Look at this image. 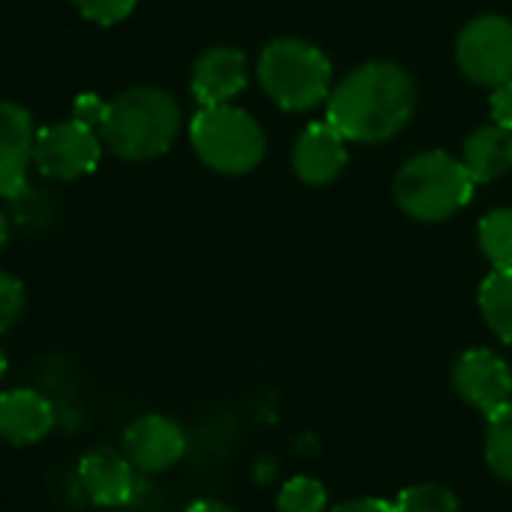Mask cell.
<instances>
[{
    "instance_id": "6da1fadb",
    "label": "cell",
    "mask_w": 512,
    "mask_h": 512,
    "mask_svg": "<svg viewBox=\"0 0 512 512\" xmlns=\"http://www.w3.org/2000/svg\"><path fill=\"white\" fill-rule=\"evenodd\" d=\"M416 112V82L395 61H368L350 70L326 100V121L347 142L380 145L395 139Z\"/></svg>"
},
{
    "instance_id": "7a4b0ae2",
    "label": "cell",
    "mask_w": 512,
    "mask_h": 512,
    "mask_svg": "<svg viewBox=\"0 0 512 512\" xmlns=\"http://www.w3.org/2000/svg\"><path fill=\"white\" fill-rule=\"evenodd\" d=\"M181 133L178 100L160 88L142 85L109 100L100 136L115 157L127 163H148L172 148Z\"/></svg>"
},
{
    "instance_id": "3957f363",
    "label": "cell",
    "mask_w": 512,
    "mask_h": 512,
    "mask_svg": "<svg viewBox=\"0 0 512 512\" xmlns=\"http://www.w3.org/2000/svg\"><path fill=\"white\" fill-rule=\"evenodd\" d=\"M473 190L476 181L467 172L464 160L440 148L404 160L392 181V196L398 208L422 223L449 220L473 199Z\"/></svg>"
},
{
    "instance_id": "277c9868",
    "label": "cell",
    "mask_w": 512,
    "mask_h": 512,
    "mask_svg": "<svg viewBox=\"0 0 512 512\" xmlns=\"http://www.w3.org/2000/svg\"><path fill=\"white\" fill-rule=\"evenodd\" d=\"M332 76L326 52L296 37L272 40L256 61V79L284 112H311L323 106L335 88Z\"/></svg>"
},
{
    "instance_id": "5b68a950",
    "label": "cell",
    "mask_w": 512,
    "mask_h": 512,
    "mask_svg": "<svg viewBox=\"0 0 512 512\" xmlns=\"http://www.w3.org/2000/svg\"><path fill=\"white\" fill-rule=\"evenodd\" d=\"M190 142L196 157L220 175H247L266 157L263 124L232 103L202 106L190 118Z\"/></svg>"
},
{
    "instance_id": "8992f818",
    "label": "cell",
    "mask_w": 512,
    "mask_h": 512,
    "mask_svg": "<svg viewBox=\"0 0 512 512\" xmlns=\"http://www.w3.org/2000/svg\"><path fill=\"white\" fill-rule=\"evenodd\" d=\"M455 64L464 79L482 88L512 82V22L497 13L467 22L455 40Z\"/></svg>"
},
{
    "instance_id": "52a82bcc",
    "label": "cell",
    "mask_w": 512,
    "mask_h": 512,
    "mask_svg": "<svg viewBox=\"0 0 512 512\" xmlns=\"http://www.w3.org/2000/svg\"><path fill=\"white\" fill-rule=\"evenodd\" d=\"M103 136L91 124H82L76 118L49 124L37 130L34 145V166L55 181H76L82 175H91L103 160Z\"/></svg>"
},
{
    "instance_id": "ba28073f",
    "label": "cell",
    "mask_w": 512,
    "mask_h": 512,
    "mask_svg": "<svg viewBox=\"0 0 512 512\" xmlns=\"http://www.w3.org/2000/svg\"><path fill=\"white\" fill-rule=\"evenodd\" d=\"M452 386L461 401H467L488 419L512 398V371L494 350L473 347L458 356L452 368Z\"/></svg>"
},
{
    "instance_id": "9c48e42d",
    "label": "cell",
    "mask_w": 512,
    "mask_h": 512,
    "mask_svg": "<svg viewBox=\"0 0 512 512\" xmlns=\"http://www.w3.org/2000/svg\"><path fill=\"white\" fill-rule=\"evenodd\" d=\"M37 127L25 106L0 100V196L16 199L28 190Z\"/></svg>"
},
{
    "instance_id": "30bf717a",
    "label": "cell",
    "mask_w": 512,
    "mask_h": 512,
    "mask_svg": "<svg viewBox=\"0 0 512 512\" xmlns=\"http://www.w3.org/2000/svg\"><path fill=\"white\" fill-rule=\"evenodd\" d=\"M184 452H187L184 428L163 413L139 416L124 431V455L133 461L139 473H163L175 467L184 458Z\"/></svg>"
},
{
    "instance_id": "8fae6325",
    "label": "cell",
    "mask_w": 512,
    "mask_h": 512,
    "mask_svg": "<svg viewBox=\"0 0 512 512\" xmlns=\"http://www.w3.org/2000/svg\"><path fill=\"white\" fill-rule=\"evenodd\" d=\"M347 145L350 142L329 121L308 124L299 133L296 145H293V172H296V178L311 184V187L332 184L347 169V160H350Z\"/></svg>"
},
{
    "instance_id": "7c38bea8",
    "label": "cell",
    "mask_w": 512,
    "mask_h": 512,
    "mask_svg": "<svg viewBox=\"0 0 512 512\" xmlns=\"http://www.w3.org/2000/svg\"><path fill=\"white\" fill-rule=\"evenodd\" d=\"M247 85V58L241 49L214 46L202 52L190 70V91L199 106H220L235 100Z\"/></svg>"
},
{
    "instance_id": "4fadbf2b",
    "label": "cell",
    "mask_w": 512,
    "mask_h": 512,
    "mask_svg": "<svg viewBox=\"0 0 512 512\" xmlns=\"http://www.w3.org/2000/svg\"><path fill=\"white\" fill-rule=\"evenodd\" d=\"M79 482L97 506H124L136 494V467L124 452L100 446L79 461Z\"/></svg>"
},
{
    "instance_id": "5bb4252c",
    "label": "cell",
    "mask_w": 512,
    "mask_h": 512,
    "mask_svg": "<svg viewBox=\"0 0 512 512\" xmlns=\"http://www.w3.org/2000/svg\"><path fill=\"white\" fill-rule=\"evenodd\" d=\"M55 428V410L37 389H10L0 395V440L34 446Z\"/></svg>"
},
{
    "instance_id": "9a60e30c",
    "label": "cell",
    "mask_w": 512,
    "mask_h": 512,
    "mask_svg": "<svg viewBox=\"0 0 512 512\" xmlns=\"http://www.w3.org/2000/svg\"><path fill=\"white\" fill-rule=\"evenodd\" d=\"M461 160L476 184L503 178L512 169V130L497 127L494 121L476 127L461 145Z\"/></svg>"
},
{
    "instance_id": "2e32d148",
    "label": "cell",
    "mask_w": 512,
    "mask_h": 512,
    "mask_svg": "<svg viewBox=\"0 0 512 512\" xmlns=\"http://www.w3.org/2000/svg\"><path fill=\"white\" fill-rule=\"evenodd\" d=\"M476 302L485 326L503 344H512V269H491L479 284Z\"/></svg>"
},
{
    "instance_id": "e0dca14e",
    "label": "cell",
    "mask_w": 512,
    "mask_h": 512,
    "mask_svg": "<svg viewBox=\"0 0 512 512\" xmlns=\"http://www.w3.org/2000/svg\"><path fill=\"white\" fill-rule=\"evenodd\" d=\"M476 244L491 269H512V208H491L482 214Z\"/></svg>"
},
{
    "instance_id": "ac0fdd59",
    "label": "cell",
    "mask_w": 512,
    "mask_h": 512,
    "mask_svg": "<svg viewBox=\"0 0 512 512\" xmlns=\"http://www.w3.org/2000/svg\"><path fill=\"white\" fill-rule=\"evenodd\" d=\"M485 464L503 482H512V398L488 416L485 425Z\"/></svg>"
},
{
    "instance_id": "d6986e66",
    "label": "cell",
    "mask_w": 512,
    "mask_h": 512,
    "mask_svg": "<svg viewBox=\"0 0 512 512\" xmlns=\"http://www.w3.org/2000/svg\"><path fill=\"white\" fill-rule=\"evenodd\" d=\"M392 506H395V512H461L455 491L440 482L410 485L395 497Z\"/></svg>"
},
{
    "instance_id": "ffe728a7",
    "label": "cell",
    "mask_w": 512,
    "mask_h": 512,
    "mask_svg": "<svg viewBox=\"0 0 512 512\" xmlns=\"http://www.w3.org/2000/svg\"><path fill=\"white\" fill-rule=\"evenodd\" d=\"M326 506V485L311 476H293L278 494V512H326Z\"/></svg>"
},
{
    "instance_id": "44dd1931",
    "label": "cell",
    "mask_w": 512,
    "mask_h": 512,
    "mask_svg": "<svg viewBox=\"0 0 512 512\" xmlns=\"http://www.w3.org/2000/svg\"><path fill=\"white\" fill-rule=\"evenodd\" d=\"M25 308H28L25 284L10 272H0V335L16 329V323L25 317Z\"/></svg>"
},
{
    "instance_id": "7402d4cb",
    "label": "cell",
    "mask_w": 512,
    "mask_h": 512,
    "mask_svg": "<svg viewBox=\"0 0 512 512\" xmlns=\"http://www.w3.org/2000/svg\"><path fill=\"white\" fill-rule=\"evenodd\" d=\"M73 7L79 10L82 19H88L100 28H112V25L130 19V13L136 10V0H73Z\"/></svg>"
},
{
    "instance_id": "603a6c76",
    "label": "cell",
    "mask_w": 512,
    "mask_h": 512,
    "mask_svg": "<svg viewBox=\"0 0 512 512\" xmlns=\"http://www.w3.org/2000/svg\"><path fill=\"white\" fill-rule=\"evenodd\" d=\"M106 112H109V100H103V97H97V94H82V97H76V103H73V118L82 121V124H91L94 130L103 127Z\"/></svg>"
},
{
    "instance_id": "cb8c5ba5",
    "label": "cell",
    "mask_w": 512,
    "mask_h": 512,
    "mask_svg": "<svg viewBox=\"0 0 512 512\" xmlns=\"http://www.w3.org/2000/svg\"><path fill=\"white\" fill-rule=\"evenodd\" d=\"M488 112H491V121H494L497 127L512 130V82H503V85L491 88Z\"/></svg>"
},
{
    "instance_id": "d4e9b609",
    "label": "cell",
    "mask_w": 512,
    "mask_h": 512,
    "mask_svg": "<svg viewBox=\"0 0 512 512\" xmlns=\"http://www.w3.org/2000/svg\"><path fill=\"white\" fill-rule=\"evenodd\" d=\"M329 512H395V506L380 497H356V500H344Z\"/></svg>"
},
{
    "instance_id": "484cf974",
    "label": "cell",
    "mask_w": 512,
    "mask_h": 512,
    "mask_svg": "<svg viewBox=\"0 0 512 512\" xmlns=\"http://www.w3.org/2000/svg\"><path fill=\"white\" fill-rule=\"evenodd\" d=\"M184 512H235V509L229 503H220V500H196Z\"/></svg>"
},
{
    "instance_id": "4316f807",
    "label": "cell",
    "mask_w": 512,
    "mask_h": 512,
    "mask_svg": "<svg viewBox=\"0 0 512 512\" xmlns=\"http://www.w3.org/2000/svg\"><path fill=\"white\" fill-rule=\"evenodd\" d=\"M7 241H10V220H7L4 211H0V250L7 247Z\"/></svg>"
},
{
    "instance_id": "83f0119b",
    "label": "cell",
    "mask_w": 512,
    "mask_h": 512,
    "mask_svg": "<svg viewBox=\"0 0 512 512\" xmlns=\"http://www.w3.org/2000/svg\"><path fill=\"white\" fill-rule=\"evenodd\" d=\"M7 365H10V362H7V353H4V347H0V377L7 374Z\"/></svg>"
}]
</instances>
